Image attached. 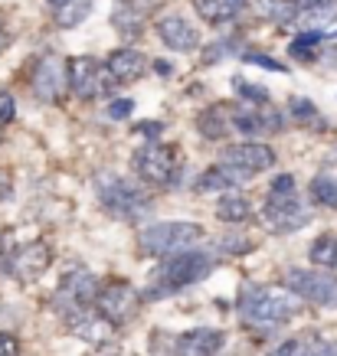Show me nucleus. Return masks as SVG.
<instances>
[{
  "mask_svg": "<svg viewBox=\"0 0 337 356\" xmlns=\"http://www.w3.org/2000/svg\"><path fill=\"white\" fill-rule=\"evenodd\" d=\"M49 3H53V7H56V10H59V7H63V3H65V0H49Z\"/></svg>",
  "mask_w": 337,
  "mask_h": 356,
  "instance_id": "c9c22d12",
  "label": "nucleus"
},
{
  "mask_svg": "<svg viewBox=\"0 0 337 356\" xmlns=\"http://www.w3.org/2000/svg\"><path fill=\"white\" fill-rule=\"evenodd\" d=\"M223 167L236 173V177H256V173H265L275 167V151L262 140H242V144H229L223 157H219Z\"/></svg>",
  "mask_w": 337,
  "mask_h": 356,
  "instance_id": "1a4fd4ad",
  "label": "nucleus"
},
{
  "mask_svg": "<svg viewBox=\"0 0 337 356\" xmlns=\"http://www.w3.org/2000/svg\"><path fill=\"white\" fill-rule=\"evenodd\" d=\"M157 36L164 40L167 49H177V53H194L200 46V30L180 13H164L157 20Z\"/></svg>",
  "mask_w": 337,
  "mask_h": 356,
  "instance_id": "2eb2a0df",
  "label": "nucleus"
},
{
  "mask_svg": "<svg viewBox=\"0 0 337 356\" xmlns=\"http://www.w3.org/2000/svg\"><path fill=\"white\" fill-rule=\"evenodd\" d=\"M0 356H20V343H17V337L0 334Z\"/></svg>",
  "mask_w": 337,
  "mask_h": 356,
  "instance_id": "2f4dec72",
  "label": "nucleus"
},
{
  "mask_svg": "<svg viewBox=\"0 0 337 356\" xmlns=\"http://www.w3.org/2000/svg\"><path fill=\"white\" fill-rule=\"evenodd\" d=\"M196 128H200L203 138L217 140V138H223V134L229 131V115L223 108H210V111H203V115L196 118Z\"/></svg>",
  "mask_w": 337,
  "mask_h": 356,
  "instance_id": "393cba45",
  "label": "nucleus"
},
{
  "mask_svg": "<svg viewBox=\"0 0 337 356\" xmlns=\"http://www.w3.org/2000/svg\"><path fill=\"white\" fill-rule=\"evenodd\" d=\"M301 304L288 288H269V284H246L240 291V317L242 324L272 330L301 314Z\"/></svg>",
  "mask_w": 337,
  "mask_h": 356,
  "instance_id": "f257e3e1",
  "label": "nucleus"
},
{
  "mask_svg": "<svg viewBox=\"0 0 337 356\" xmlns=\"http://www.w3.org/2000/svg\"><path fill=\"white\" fill-rule=\"evenodd\" d=\"M98 281L88 268H72L65 271L59 288H56V307L63 311V317L82 311V307H92V298H95Z\"/></svg>",
  "mask_w": 337,
  "mask_h": 356,
  "instance_id": "f8f14e48",
  "label": "nucleus"
},
{
  "mask_svg": "<svg viewBox=\"0 0 337 356\" xmlns=\"http://www.w3.org/2000/svg\"><path fill=\"white\" fill-rule=\"evenodd\" d=\"M233 184H240V177L229 170V167L217 163V167H210V170L200 173V180H196V190H200V193H210V190H223V193H226Z\"/></svg>",
  "mask_w": 337,
  "mask_h": 356,
  "instance_id": "5701e85b",
  "label": "nucleus"
},
{
  "mask_svg": "<svg viewBox=\"0 0 337 356\" xmlns=\"http://www.w3.org/2000/svg\"><path fill=\"white\" fill-rule=\"evenodd\" d=\"M174 167H177V151L171 144H161V140H148L141 151L134 154V173L151 186L171 184Z\"/></svg>",
  "mask_w": 337,
  "mask_h": 356,
  "instance_id": "9b49d317",
  "label": "nucleus"
},
{
  "mask_svg": "<svg viewBox=\"0 0 337 356\" xmlns=\"http://www.w3.org/2000/svg\"><path fill=\"white\" fill-rule=\"evenodd\" d=\"M226 115H229L233 131H242L249 140L256 134H275V131H282V115L269 102H240Z\"/></svg>",
  "mask_w": 337,
  "mask_h": 356,
  "instance_id": "9d476101",
  "label": "nucleus"
},
{
  "mask_svg": "<svg viewBox=\"0 0 337 356\" xmlns=\"http://www.w3.org/2000/svg\"><path fill=\"white\" fill-rule=\"evenodd\" d=\"M109 72L115 82L121 86H128V82H138V79L148 72V59H144L138 49H118V53H111L109 63Z\"/></svg>",
  "mask_w": 337,
  "mask_h": 356,
  "instance_id": "6ab92c4d",
  "label": "nucleus"
},
{
  "mask_svg": "<svg viewBox=\"0 0 337 356\" xmlns=\"http://www.w3.org/2000/svg\"><path fill=\"white\" fill-rule=\"evenodd\" d=\"M49 261H53V248L36 238V242H26L10 255V275L23 284H33L36 278H43Z\"/></svg>",
  "mask_w": 337,
  "mask_h": 356,
  "instance_id": "4468645a",
  "label": "nucleus"
},
{
  "mask_svg": "<svg viewBox=\"0 0 337 356\" xmlns=\"http://www.w3.org/2000/svg\"><path fill=\"white\" fill-rule=\"evenodd\" d=\"M265 219L279 232H295V229L308 226L311 216H308V209L301 206V196H298V186H295L292 173L275 177L272 190H269V200H265Z\"/></svg>",
  "mask_w": 337,
  "mask_h": 356,
  "instance_id": "7ed1b4c3",
  "label": "nucleus"
},
{
  "mask_svg": "<svg viewBox=\"0 0 337 356\" xmlns=\"http://www.w3.org/2000/svg\"><path fill=\"white\" fill-rule=\"evenodd\" d=\"M92 307H95L111 327H121L138 317V311H141V294L134 291L128 281H109V284H98L95 288Z\"/></svg>",
  "mask_w": 337,
  "mask_h": 356,
  "instance_id": "0eeeda50",
  "label": "nucleus"
},
{
  "mask_svg": "<svg viewBox=\"0 0 337 356\" xmlns=\"http://www.w3.org/2000/svg\"><path fill=\"white\" fill-rule=\"evenodd\" d=\"M308 259L315 268H337V236H318L308 248Z\"/></svg>",
  "mask_w": 337,
  "mask_h": 356,
  "instance_id": "b1692460",
  "label": "nucleus"
},
{
  "mask_svg": "<svg viewBox=\"0 0 337 356\" xmlns=\"http://www.w3.org/2000/svg\"><path fill=\"white\" fill-rule=\"evenodd\" d=\"M98 200L105 206V213L121 219V222H138L151 209V200H148V193H144L141 186L128 184L121 177H105L98 184Z\"/></svg>",
  "mask_w": 337,
  "mask_h": 356,
  "instance_id": "39448f33",
  "label": "nucleus"
},
{
  "mask_svg": "<svg viewBox=\"0 0 337 356\" xmlns=\"http://www.w3.org/2000/svg\"><path fill=\"white\" fill-rule=\"evenodd\" d=\"M292 118L298 124H315V131L321 128V115H318V108L308 98H292Z\"/></svg>",
  "mask_w": 337,
  "mask_h": 356,
  "instance_id": "c85d7f7f",
  "label": "nucleus"
},
{
  "mask_svg": "<svg viewBox=\"0 0 337 356\" xmlns=\"http://www.w3.org/2000/svg\"><path fill=\"white\" fill-rule=\"evenodd\" d=\"M13 121V98L7 92H0V128Z\"/></svg>",
  "mask_w": 337,
  "mask_h": 356,
  "instance_id": "7c9ffc66",
  "label": "nucleus"
},
{
  "mask_svg": "<svg viewBox=\"0 0 337 356\" xmlns=\"http://www.w3.org/2000/svg\"><path fill=\"white\" fill-rule=\"evenodd\" d=\"M65 59L56 53H46L33 69V95L43 102H59L65 95Z\"/></svg>",
  "mask_w": 337,
  "mask_h": 356,
  "instance_id": "ddd939ff",
  "label": "nucleus"
},
{
  "mask_svg": "<svg viewBox=\"0 0 337 356\" xmlns=\"http://www.w3.org/2000/svg\"><path fill=\"white\" fill-rule=\"evenodd\" d=\"M200 238H203V226H196V222H154V226L141 229L138 245L154 259H167V255L194 248Z\"/></svg>",
  "mask_w": 337,
  "mask_h": 356,
  "instance_id": "20e7f679",
  "label": "nucleus"
},
{
  "mask_svg": "<svg viewBox=\"0 0 337 356\" xmlns=\"http://www.w3.org/2000/svg\"><path fill=\"white\" fill-rule=\"evenodd\" d=\"M213 255L210 252H196V248H187V252H177V255H167L161 261V268L151 275V288L144 291L148 301H161L167 294L184 291L190 284H196L200 278H207L213 271Z\"/></svg>",
  "mask_w": 337,
  "mask_h": 356,
  "instance_id": "f03ea898",
  "label": "nucleus"
},
{
  "mask_svg": "<svg viewBox=\"0 0 337 356\" xmlns=\"http://www.w3.org/2000/svg\"><path fill=\"white\" fill-rule=\"evenodd\" d=\"M295 356H337V343H327V340H318V343L301 346Z\"/></svg>",
  "mask_w": 337,
  "mask_h": 356,
  "instance_id": "c756f323",
  "label": "nucleus"
},
{
  "mask_svg": "<svg viewBox=\"0 0 337 356\" xmlns=\"http://www.w3.org/2000/svg\"><path fill=\"white\" fill-rule=\"evenodd\" d=\"M109 115H111V118H128V115H131V102H128V98H121V105H111Z\"/></svg>",
  "mask_w": 337,
  "mask_h": 356,
  "instance_id": "72a5a7b5",
  "label": "nucleus"
},
{
  "mask_svg": "<svg viewBox=\"0 0 337 356\" xmlns=\"http://www.w3.org/2000/svg\"><path fill=\"white\" fill-rule=\"evenodd\" d=\"M65 324H69V330H72L79 340H86V343H109L111 334H115V327H111L95 307H82V311L69 314Z\"/></svg>",
  "mask_w": 337,
  "mask_h": 356,
  "instance_id": "dca6fc26",
  "label": "nucleus"
},
{
  "mask_svg": "<svg viewBox=\"0 0 337 356\" xmlns=\"http://www.w3.org/2000/svg\"><path fill=\"white\" fill-rule=\"evenodd\" d=\"M337 20V0H308L305 7H298L295 13V23L305 26V30H324Z\"/></svg>",
  "mask_w": 337,
  "mask_h": 356,
  "instance_id": "aec40b11",
  "label": "nucleus"
},
{
  "mask_svg": "<svg viewBox=\"0 0 337 356\" xmlns=\"http://www.w3.org/2000/svg\"><path fill=\"white\" fill-rule=\"evenodd\" d=\"M148 10H151V3H144V0H115L111 23H115V30L125 33V36H138V33L144 30Z\"/></svg>",
  "mask_w": 337,
  "mask_h": 356,
  "instance_id": "a211bd4d",
  "label": "nucleus"
},
{
  "mask_svg": "<svg viewBox=\"0 0 337 356\" xmlns=\"http://www.w3.org/2000/svg\"><path fill=\"white\" fill-rule=\"evenodd\" d=\"M88 7H92V0H65L59 13H56V23L59 26H79V23L86 20Z\"/></svg>",
  "mask_w": 337,
  "mask_h": 356,
  "instance_id": "a878e982",
  "label": "nucleus"
},
{
  "mask_svg": "<svg viewBox=\"0 0 337 356\" xmlns=\"http://www.w3.org/2000/svg\"><path fill=\"white\" fill-rule=\"evenodd\" d=\"M324 177H327V180H334V184H337V151H334V154H331V157H327V161H324Z\"/></svg>",
  "mask_w": 337,
  "mask_h": 356,
  "instance_id": "f704fd0d",
  "label": "nucleus"
},
{
  "mask_svg": "<svg viewBox=\"0 0 337 356\" xmlns=\"http://www.w3.org/2000/svg\"><path fill=\"white\" fill-rule=\"evenodd\" d=\"M226 343L223 330L217 327H196V330H187L180 340H177V356H217Z\"/></svg>",
  "mask_w": 337,
  "mask_h": 356,
  "instance_id": "f3484780",
  "label": "nucleus"
},
{
  "mask_svg": "<svg viewBox=\"0 0 337 356\" xmlns=\"http://www.w3.org/2000/svg\"><path fill=\"white\" fill-rule=\"evenodd\" d=\"M0 131H3V128H0Z\"/></svg>",
  "mask_w": 337,
  "mask_h": 356,
  "instance_id": "e433bc0d",
  "label": "nucleus"
},
{
  "mask_svg": "<svg viewBox=\"0 0 337 356\" xmlns=\"http://www.w3.org/2000/svg\"><path fill=\"white\" fill-rule=\"evenodd\" d=\"M324 43V33L318 30H305V36H298L292 43V56L295 59H315L318 56V46Z\"/></svg>",
  "mask_w": 337,
  "mask_h": 356,
  "instance_id": "cd10ccee",
  "label": "nucleus"
},
{
  "mask_svg": "<svg viewBox=\"0 0 337 356\" xmlns=\"http://www.w3.org/2000/svg\"><path fill=\"white\" fill-rule=\"evenodd\" d=\"M65 86L72 88V95L92 102V98L109 95L115 79H111L109 65L102 63V59H95V56H76L72 63H65Z\"/></svg>",
  "mask_w": 337,
  "mask_h": 356,
  "instance_id": "423d86ee",
  "label": "nucleus"
},
{
  "mask_svg": "<svg viewBox=\"0 0 337 356\" xmlns=\"http://www.w3.org/2000/svg\"><path fill=\"white\" fill-rule=\"evenodd\" d=\"M285 288L298 301L318 304V307H337V278L321 268H292L285 275Z\"/></svg>",
  "mask_w": 337,
  "mask_h": 356,
  "instance_id": "6e6552de",
  "label": "nucleus"
},
{
  "mask_svg": "<svg viewBox=\"0 0 337 356\" xmlns=\"http://www.w3.org/2000/svg\"><path fill=\"white\" fill-rule=\"evenodd\" d=\"M246 3H249V0H194L200 20H207V23H229V20H236V17L246 10Z\"/></svg>",
  "mask_w": 337,
  "mask_h": 356,
  "instance_id": "412c9836",
  "label": "nucleus"
},
{
  "mask_svg": "<svg viewBox=\"0 0 337 356\" xmlns=\"http://www.w3.org/2000/svg\"><path fill=\"white\" fill-rule=\"evenodd\" d=\"M217 216L223 222H246L252 216V200L242 193H223L217 203Z\"/></svg>",
  "mask_w": 337,
  "mask_h": 356,
  "instance_id": "4be33fe9",
  "label": "nucleus"
},
{
  "mask_svg": "<svg viewBox=\"0 0 337 356\" xmlns=\"http://www.w3.org/2000/svg\"><path fill=\"white\" fill-rule=\"evenodd\" d=\"M311 200H315L318 206L337 209V184L334 180H327L324 173H318L315 180H311Z\"/></svg>",
  "mask_w": 337,
  "mask_h": 356,
  "instance_id": "bb28decb",
  "label": "nucleus"
},
{
  "mask_svg": "<svg viewBox=\"0 0 337 356\" xmlns=\"http://www.w3.org/2000/svg\"><path fill=\"white\" fill-rule=\"evenodd\" d=\"M242 59H246V63H259V65H265V69H285L282 63H275V59H269V56H259V53H246Z\"/></svg>",
  "mask_w": 337,
  "mask_h": 356,
  "instance_id": "473e14b6",
  "label": "nucleus"
}]
</instances>
